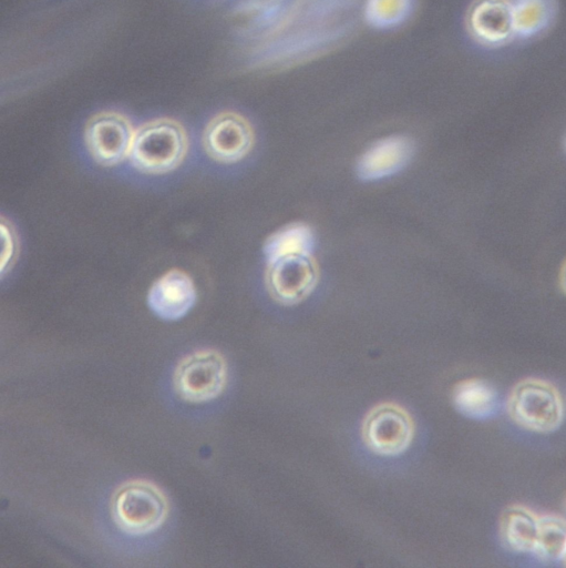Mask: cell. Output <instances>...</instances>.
Returning <instances> with one entry per match:
<instances>
[{
  "label": "cell",
  "instance_id": "13",
  "mask_svg": "<svg viewBox=\"0 0 566 568\" xmlns=\"http://www.w3.org/2000/svg\"><path fill=\"white\" fill-rule=\"evenodd\" d=\"M313 247L312 230L303 223H292L269 235L264 244V255L270 264L286 257L312 255Z\"/></svg>",
  "mask_w": 566,
  "mask_h": 568
},
{
  "label": "cell",
  "instance_id": "1",
  "mask_svg": "<svg viewBox=\"0 0 566 568\" xmlns=\"http://www.w3.org/2000/svg\"><path fill=\"white\" fill-rule=\"evenodd\" d=\"M187 150L184 126L174 119L158 118L134 132L128 158L132 166L144 174H165L181 165Z\"/></svg>",
  "mask_w": 566,
  "mask_h": 568
},
{
  "label": "cell",
  "instance_id": "2",
  "mask_svg": "<svg viewBox=\"0 0 566 568\" xmlns=\"http://www.w3.org/2000/svg\"><path fill=\"white\" fill-rule=\"evenodd\" d=\"M115 525L131 536H143L158 529L168 514L164 493L147 480H130L121 485L111 500Z\"/></svg>",
  "mask_w": 566,
  "mask_h": 568
},
{
  "label": "cell",
  "instance_id": "15",
  "mask_svg": "<svg viewBox=\"0 0 566 568\" xmlns=\"http://www.w3.org/2000/svg\"><path fill=\"white\" fill-rule=\"evenodd\" d=\"M511 13L514 36L529 38L549 26L555 3L554 0H513Z\"/></svg>",
  "mask_w": 566,
  "mask_h": 568
},
{
  "label": "cell",
  "instance_id": "14",
  "mask_svg": "<svg viewBox=\"0 0 566 568\" xmlns=\"http://www.w3.org/2000/svg\"><path fill=\"white\" fill-rule=\"evenodd\" d=\"M538 531V517L522 506L508 507L501 520L504 544L517 552H534Z\"/></svg>",
  "mask_w": 566,
  "mask_h": 568
},
{
  "label": "cell",
  "instance_id": "17",
  "mask_svg": "<svg viewBox=\"0 0 566 568\" xmlns=\"http://www.w3.org/2000/svg\"><path fill=\"white\" fill-rule=\"evenodd\" d=\"M413 6L414 0H364L362 14L368 26L391 29L409 19Z\"/></svg>",
  "mask_w": 566,
  "mask_h": 568
},
{
  "label": "cell",
  "instance_id": "3",
  "mask_svg": "<svg viewBox=\"0 0 566 568\" xmlns=\"http://www.w3.org/2000/svg\"><path fill=\"white\" fill-rule=\"evenodd\" d=\"M507 410L521 427L535 433L556 430L563 420V403L556 388L544 381L528 378L512 389Z\"/></svg>",
  "mask_w": 566,
  "mask_h": 568
},
{
  "label": "cell",
  "instance_id": "10",
  "mask_svg": "<svg viewBox=\"0 0 566 568\" xmlns=\"http://www.w3.org/2000/svg\"><path fill=\"white\" fill-rule=\"evenodd\" d=\"M413 151V143L407 136L391 135L380 139L360 155L357 174L364 181L391 176L409 164Z\"/></svg>",
  "mask_w": 566,
  "mask_h": 568
},
{
  "label": "cell",
  "instance_id": "9",
  "mask_svg": "<svg viewBox=\"0 0 566 568\" xmlns=\"http://www.w3.org/2000/svg\"><path fill=\"white\" fill-rule=\"evenodd\" d=\"M196 302V290L191 276L173 268L159 276L150 287L147 305L162 320L184 317Z\"/></svg>",
  "mask_w": 566,
  "mask_h": 568
},
{
  "label": "cell",
  "instance_id": "7",
  "mask_svg": "<svg viewBox=\"0 0 566 568\" xmlns=\"http://www.w3.org/2000/svg\"><path fill=\"white\" fill-rule=\"evenodd\" d=\"M203 148L214 161L231 164L246 158L255 142L249 121L234 111L213 116L202 135Z\"/></svg>",
  "mask_w": 566,
  "mask_h": 568
},
{
  "label": "cell",
  "instance_id": "21",
  "mask_svg": "<svg viewBox=\"0 0 566 568\" xmlns=\"http://www.w3.org/2000/svg\"><path fill=\"white\" fill-rule=\"evenodd\" d=\"M565 146H566V143H565Z\"/></svg>",
  "mask_w": 566,
  "mask_h": 568
},
{
  "label": "cell",
  "instance_id": "6",
  "mask_svg": "<svg viewBox=\"0 0 566 568\" xmlns=\"http://www.w3.org/2000/svg\"><path fill=\"white\" fill-rule=\"evenodd\" d=\"M134 132L131 121L124 114L103 111L88 121L84 142L97 164L113 166L128 156Z\"/></svg>",
  "mask_w": 566,
  "mask_h": 568
},
{
  "label": "cell",
  "instance_id": "18",
  "mask_svg": "<svg viewBox=\"0 0 566 568\" xmlns=\"http://www.w3.org/2000/svg\"><path fill=\"white\" fill-rule=\"evenodd\" d=\"M17 239L12 227L3 219L1 221V272L12 263L16 255Z\"/></svg>",
  "mask_w": 566,
  "mask_h": 568
},
{
  "label": "cell",
  "instance_id": "11",
  "mask_svg": "<svg viewBox=\"0 0 566 568\" xmlns=\"http://www.w3.org/2000/svg\"><path fill=\"white\" fill-rule=\"evenodd\" d=\"M467 27L482 44L501 45L514 37L511 1L477 0L469 11Z\"/></svg>",
  "mask_w": 566,
  "mask_h": 568
},
{
  "label": "cell",
  "instance_id": "8",
  "mask_svg": "<svg viewBox=\"0 0 566 568\" xmlns=\"http://www.w3.org/2000/svg\"><path fill=\"white\" fill-rule=\"evenodd\" d=\"M318 276L312 255L291 256L267 264L266 285L278 303L294 305L311 294Z\"/></svg>",
  "mask_w": 566,
  "mask_h": 568
},
{
  "label": "cell",
  "instance_id": "16",
  "mask_svg": "<svg viewBox=\"0 0 566 568\" xmlns=\"http://www.w3.org/2000/svg\"><path fill=\"white\" fill-rule=\"evenodd\" d=\"M566 552V521L553 515L538 517V531L534 552L541 560H563Z\"/></svg>",
  "mask_w": 566,
  "mask_h": 568
},
{
  "label": "cell",
  "instance_id": "19",
  "mask_svg": "<svg viewBox=\"0 0 566 568\" xmlns=\"http://www.w3.org/2000/svg\"><path fill=\"white\" fill-rule=\"evenodd\" d=\"M560 285H562L563 291L566 294V261L560 271Z\"/></svg>",
  "mask_w": 566,
  "mask_h": 568
},
{
  "label": "cell",
  "instance_id": "12",
  "mask_svg": "<svg viewBox=\"0 0 566 568\" xmlns=\"http://www.w3.org/2000/svg\"><path fill=\"white\" fill-rule=\"evenodd\" d=\"M455 408L473 419H486L496 414L500 399L496 390L482 379H466L459 383L453 392Z\"/></svg>",
  "mask_w": 566,
  "mask_h": 568
},
{
  "label": "cell",
  "instance_id": "4",
  "mask_svg": "<svg viewBox=\"0 0 566 568\" xmlns=\"http://www.w3.org/2000/svg\"><path fill=\"white\" fill-rule=\"evenodd\" d=\"M227 365L214 349L197 351L176 366L173 385L176 394L189 403H205L219 396L226 385Z\"/></svg>",
  "mask_w": 566,
  "mask_h": 568
},
{
  "label": "cell",
  "instance_id": "5",
  "mask_svg": "<svg viewBox=\"0 0 566 568\" xmlns=\"http://www.w3.org/2000/svg\"><path fill=\"white\" fill-rule=\"evenodd\" d=\"M414 426L409 413L393 403L373 407L362 423V438L377 455L397 456L410 446Z\"/></svg>",
  "mask_w": 566,
  "mask_h": 568
},
{
  "label": "cell",
  "instance_id": "20",
  "mask_svg": "<svg viewBox=\"0 0 566 568\" xmlns=\"http://www.w3.org/2000/svg\"><path fill=\"white\" fill-rule=\"evenodd\" d=\"M563 561H564V564H565V566H566V552H565V555H564Z\"/></svg>",
  "mask_w": 566,
  "mask_h": 568
}]
</instances>
